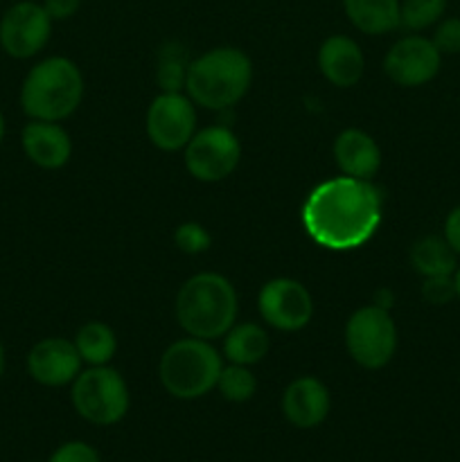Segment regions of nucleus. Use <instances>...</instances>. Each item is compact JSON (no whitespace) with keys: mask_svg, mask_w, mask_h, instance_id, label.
<instances>
[{"mask_svg":"<svg viewBox=\"0 0 460 462\" xmlns=\"http://www.w3.org/2000/svg\"><path fill=\"white\" fill-rule=\"evenodd\" d=\"M43 9L52 21H68L81 7V0H43Z\"/></svg>","mask_w":460,"mask_h":462,"instance_id":"nucleus-30","label":"nucleus"},{"mask_svg":"<svg viewBox=\"0 0 460 462\" xmlns=\"http://www.w3.org/2000/svg\"><path fill=\"white\" fill-rule=\"evenodd\" d=\"M442 237L446 239V244L460 257V203L446 212L445 226H442Z\"/></svg>","mask_w":460,"mask_h":462,"instance_id":"nucleus-29","label":"nucleus"},{"mask_svg":"<svg viewBox=\"0 0 460 462\" xmlns=\"http://www.w3.org/2000/svg\"><path fill=\"white\" fill-rule=\"evenodd\" d=\"M332 397L327 386L316 377H298L282 395V413L296 429H316L327 420Z\"/></svg>","mask_w":460,"mask_h":462,"instance_id":"nucleus-15","label":"nucleus"},{"mask_svg":"<svg viewBox=\"0 0 460 462\" xmlns=\"http://www.w3.org/2000/svg\"><path fill=\"white\" fill-rule=\"evenodd\" d=\"M185 170L201 183H219L237 170L242 143L225 125L206 126L185 144Z\"/></svg>","mask_w":460,"mask_h":462,"instance_id":"nucleus-8","label":"nucleus"},{"mask_svg":"<svg viewBox=\"0 0 460 462\" xmlns=\"http://www.w3.org/2000/svg\"><path fill=\"white\" fill-rule=\"evenodd\" d=\"M21 147L27 161L41 170H61L72 156L70 134L59 122L30 120L21 131Z\"/></svg>","mask_w":460,"mask_h":462,"instance_id":"nucleus-14","label":"nucleus"},{"mask_svg":"<svg viewBox=\"0 0 460 462\" xmlns=\"http://www.w3.org/2000/svg\"><path fill=\"white\" fill-rule=\"evenodd\" d=\"M311 242L334 253L365 246L383 219V194L373 180L336 176L316 185L300 210Z\"/></svg>","mask_w":460,"mask_h":462,"instance_id":"nucleus-1","label":"nucleus"},{"mask_svg":"<svg viewBox=\"0 0 460 462\" xmlns=\"http://www.w3.org/2000/svg\"><path fill=\"white\" fill-rule=\"evenodd\" d=\"M224 361L212 341L179 338L162 352L158 361V379L176 400H198L216 388Z\"/></svg>","mask_w":460,"mask_h":462,"instance_id":"nucleus-5","label":"nucleus"},{"mask_svg":"<svg viewBox=\"0 0 460 462\" xmlns=\"http://www.w3.org/2000/svg\"><path fill=\"white\" fill-rule=\"evenodd\" d=\"M5 134H7V120H5V113L0 111V144H3Z\"/></svg>","mask_w":460,"mask_h":462,"instance_id":"nucleus-32","label":"nucleus"},{"mask_svg":"<svg viewBox=\"0 0 460 462\" xmlns=\"http://www.w3.org/2000/svg\"><path fill=\"white\" fill-rule=\"evenodd\" d=\"M257 310L262 320L280 332H298L314 316V298L309 289L293 278H273L260 289Z\"/></svg>","mask_w":460,"mask_h":462,"instance_id":"nucleus-11","label":"nucleus"},{"mask_svg":"<svg viewBox=\"0 0 460 462\" xmlns=\"http://www.w3.org/2000/svg\"><path fill=\"white\" fill-rule=\"evenodd\" d=\"M345 347L361 368H386L397 352V325L391 311L374 302L356 310L345 323Z\"/></svg>","mask_w":460,"mask_h":462,"instance_id":"nucleus-7","label":"nucleus"},{"mask_svg":"<svg viewBox=\"0 0 460 462\" xmlns=\"http://www.w3.org/2000/svg\"><path fill=\"white\" fill-rule=\"evenodd\" d=\"M401 0H343V9L352 25L368 36L391 34L400 27Z\"/></svg>","mask_w":460,"mask_h":462,"instance_id":"nucleus-18","label":"nucleus"},{"mask_svg":"<svg viewBox=\"0 0 460 462\" xmlns=\"http://www.w3.org/2000/svg\"><path fill=\"white\" fill-rule=\"evenodd\" d=\"M75 347L88 365H108L117 352V337L102 320H90L77 329Z\"/></svg>","mask_w":460,"mask_h":462,"instance_id":"nucleus-21","label":"nucleus"},{"mask_svg":"<svg viewBox=\"0 0 460 462\" xmlns=\"http://www.w3.org/2000/svg\"><path fill=\"white\" fill-rule=\"evenodd\" d=\"M318 68L329 84L350 88L359 84L365 70V57L361 45L345 34H334L323 41L318 50Z\"/></svg>","mask_w":460,"mask_h":462,"instance_id":"nucleus-16","label":"nucleus"},{"mask_svg":"<svg viewBox=\"0 0 460 462\" xmlns=\"http://www.w3.org/2000/svg\"><path fill=\"white\" fill-rule=\"evenodd\" d=\"M449 0H401L400 27L409 32H424L445 18Z\"/></svg>","mask_w":460,"mask_h":462,"instance_id":"nucleus-23","label":"nucleus"},{"mask_svg":"<svg viewBox=\"0 0 460 462\" xmlns=\"http://www.w3.org/2000/svg\"><path fill=\"white\" fill-rule=\"evenodd\" d=\"M422 300L433 307H445L455 300L454 275H436V278H422Z\"/></svg>","mask_w":460,"mask_h":462,"instance_id":"nucleus-27","label":"nucleus"},{"mask_svg":"<svg viewBox=\"0 0 460 462\" xmlns=\"http://www.w3.org/2000/svg\"><path fill=\"white\" fill-rule=\"evenodd\" d=\"M334 161L343 176L373 180L382 167V149L363 129H345L334 140Z\"/></svg>","mask_w":460,"mask_h":462,"instance_id":"nucleus-17","label":"nucleus"},{"mask_svg":"<svg viewBox=\"0 0 460 462\" xmlns=\"http://www.w3.org/2000/svg\"><path fill=\"white\" fill-rule=\"evenodd\" d=\"M189 63H192V59H189L188 48L179 41H167L158 50L156 81L162 93H180V90H185Z\"/></svg>","mask_w":460,"mask_h":462,"instance_id":"nucleus-22","label":"nucleus"},{"mask_svg":"<svg viewBox=\"0 0 460 462\" xmlns=\"http://www.w3.org/2000/svg\"><path fill=\"white\" fill-rule=\"evenodd\" d=\"M253 81V63L239 48H215L192 59L185 93L210 111H230L244 99Z\"/></svg>","mask_w":460,"mask_h":462,"instance_id":"nucleus-4","label":"nucleus"},{"mask_svg":"<svg viewBox=\"0 0 460 462\" xmlns=\"http://www.w3.org/2000/svg\"><path fill=\"white\" fill-rule=\"evenodd\" d=\"M48 462H102L99 451L81 440H68L52 451Z\"/></svg>","mask_w":460,"mask_h":462,"instance_id":"nucleus-28","label":"nucleus"},{"mask_svg":"<svg viewBox=\"0 0 460 462\" xmlns=\"http://www.w3.org/2000/svg\"><path fill=\"white\" fill-rule=\"evenodd\" d=\"M25 365L27 374L39 386L61 388L75 382L84 361H81L75 343L61 337H50L41 338L39 343L32 346V350L27 352Z\"/></svg>","mask_w":460,"mask_h":462,"instance_id":"nucleus-13","label":"nucleus"},{"mask_svg":"<svg viewBox=\"0 0 460 462\" xmlns=\"http://www.w3.org/2000/svg\"><path fill=\"white\" fill-rule=\"evenodd\" d=\"M5 370H7V352H5L3 341H0V379H3Z\"/></svg>","mask_w":460,"mask_h":462,"instance_id":"nucleus-31","label":"nucleus"},{"mask_svg":"<svg viewBox=\"0 0 460 462\" xmlns=\"http://www.w3.org/2000/svg\"><path fill=\"white\" fill-rule=\"evenodd\" d=\"M239 298L225 275L203 271L180 284L176 293V320L188 337L215 341L237 323Z\"/></svg>","mask_w":460,"mask_h":462,"instance_id":"nucleus-2","label":"nucleus"},{"mask_svg":"<svg viewBox=\"0 0 460 462\" xmlns=\"http://www.w3.org/2000/svg\"><path fill=\"white\" fill-rule=\"evenodd\" d=\"M431 41L440 50L442 57L460 54V16H445L433 27Z\"/></svg>","mask_w":460,"mask_h":462,"instance_id":"nucleus-26","label":"nucleus"},{"mask_svg":"<svg viewBox=\"0 0 460 462\" xmlns=\"http://www.w3.org/2000/svg\"><path fill=\"white\" fill-rule=\"evenodd\" d=\"M52 23L41 3H14L0 16V50L18 61L36 57L52 36Z\"/></svg>","mask_w":460,"mask_h":462,"instance_id":"nucleus-9","label":"nucleus"},{"mask_svg":"<svg viewBox=\"0 0 460 462\" xmlns=\"http://www.w3.org/2000/svg\"><path fill=\"white\" fill-rule=\"evenodd\" d=\"M454 282H455V300H460V264L454 271Z\"/></svg>","mask_w":460,"mask_h":462,"instance_id":"nucleus-33","label":"nucleus"},{"mask_svg":"<svg viewBox=\"0 0 460 462\" xmlns=\"http://www.w3.org/2000/svg\"><path fill=\"white\" fill-rule=\"evenodd\" d=\"M460 257L454 248L446 244L442 235H424L410 246V266L422 278H436V275H454L458 269Z\"/></svg>","mask_w":460,"mask_h":462,"instance_id":"nucleus-20","label":"nucleus"},{"mask_svg":"<svg viewBox=\"0 0 460 462\" xmlns=\"http://www.w3.org/2000/svg\"><path fill=\"white\" fill-rule=\"evenodd\" d=\"M174 242L188 255H198V253H206L210 248L212 237L201 224H197V221H185V224H180L176 228Z\"/></svg>","mask_w":460,"mask_h":462,"instance_id":"nucleus-25","label":"nucleus"},{"mask_svg":"<svg viewBox=\"0 0 460 462\" xmlns=\"http://www.w3.org/2000/svg\"><path fill=\"white\" fill-rule=\"evenodd\" d=\"M216 391L225 402L244 404V402L253 400V395L257 393V379L248 365H224L219 379H216Z\"/></svg>","mask_w":460,"mask_h":462,"instance_id":"nucleus-24","label":"nucleus"},{"mask_svg":"<svg viewBox=\"0 0 460 462\" xmlns=\"http://www.w3.org/2000/svg\"><path fill=\"white\" fill-rule=\"evenodd\" d=\"M269 334L257 323H235L224 334V356L230 364L255 365L269 352Z\"/></svg>","mask_w":460,"mask_h":462,"instance_id":"nucleus-19","label":"nucleus"},{"mask_svg":"<svg viewBox=\"0 0 460 462\" xmlns=\"http://www.w3.org/2000/svg\"><path fill=\"white\" fill-rule=\"evenodd\" d=\"M84 99V75L68 57H48L27 70L21 84L23 113L30 120L61 122L79 108Z\"/></svg>","mask_w":460,"mask_h":462,"instance_id":"nucleus-3","label":"nucleus"},{"mask_svg":"<svg viewBox=\"0 0 460 462\" xmlns=\"http://www.w3.org/2000/svg\"><path fill=\"white\" fill-rule=\"evenodd\" d=\"M197 134L194 102L183 93H161L147 111V138L161 152H179Z\"/></svg>","mask_w":460,"mask_h":462,"instance_id":"nucleus-12","label":"nucleus"},{"mask_svg":"<svg viewBox=\"0 0 460 462\" xmlns=\"http://www.w3.org/2000/svg\"><path fill=\"white\" fill-rule=\"evenodd\" d=\"M442 54L431 41L419 32L401 36L383 57V72L392 84L401 88H419L440 75Z\"/></svg>","mask_w":460,"mask_h":462,"instance_id":"nucleus-10","label":"nucleus"},{"mask_svg":"<svg viewBox=\"0 0 460 462\" xmlns=\"http://www.w3.org/2000/svg\"><path fill=\"white\" fill-rule=\"evenodd\" d=\"M77 415L95 427H113L129 413L131 395L124 377L111 365H90L70 383Z\"/></svg>","mask_w":460,"mask_h":462,"instance_id":"nucleus-6","label":"nucleus"}]
</instances>
